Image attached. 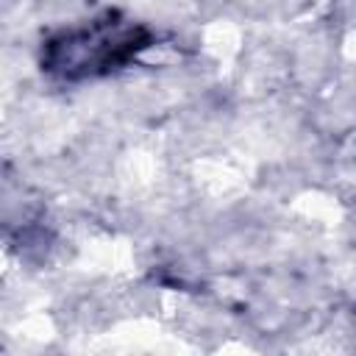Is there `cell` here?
<instances>
[{"instance_id": "6da1fadb", "label": "cell", "mask_w": 356, "mask_h": 356, "mask_svg": "<svg viewBox=\"0 0 356 356\" xmlns=\"http://www.w3.org/2000/svg\"><path fill=\"white\" fill-rule=\"evenodd\" d=\"M145 39L147 36L142 28L125 22H114V19L92 22L89 28L67 31L58 42H50L47 67L67 78L103 72L108 67L122 64L128 56L145 47Z\"/></svg>"}]
</instances>
